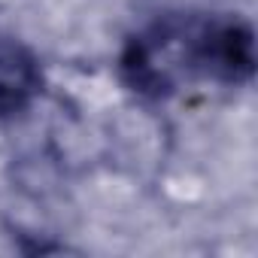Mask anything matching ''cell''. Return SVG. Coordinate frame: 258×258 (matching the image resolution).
<instances>
[{"instance_id":"cell-1","label":"cell","mask_w":258,"mask_h":258,"mask_svg":"<svg viewBox=\"0 0 258 258\" xmlns=\"http://www.w3.org/2000/svg\"><path fill=\"white\" fill-rule=\"evenodd\" d=\"M121 82L146 100H167L191 85H243L255 73V31L240 16L167 13L127 37Z\"/></svg>"},{"instance_id":"cell-2","label":"cell","mask_w":258,"mask_h":258,"mask_svg":"<svg viewBox=\"0 0 258 258\" xmlns=\"http://www.w3.org/2000/svg\"><path fill=\"white\" fill-rule=\"evenodd\" d=\"M43 91L37 55L10 37H0V118L22 115Z\"/></svg>"}]
</instances>
